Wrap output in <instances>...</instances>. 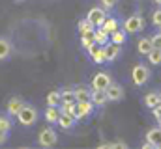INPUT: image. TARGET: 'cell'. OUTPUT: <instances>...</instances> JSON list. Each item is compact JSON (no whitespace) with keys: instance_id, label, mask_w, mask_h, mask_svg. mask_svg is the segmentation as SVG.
Listing matches in <instances>:
<instances>
[{"instance_id":"obj_1","label":"cell","mask_w":161,"mask_h":149,"mask_svg":"<svg viewBox=\"0 0 161 149\" xmlns=\"http://www.w3.org/2000/svg\"><path fill=\"white\" fill-rule=\"evenodd\" d=\"M15 119H17L23 127H32V125H36V123H38V119H40V112H38V108H36L34 105L25 103V105H23V108L17 112Z\"/></svg>"},{"instance_id":"obj_2","label":"cell","mask_w":161,"mask_h":149,"mask_svg":"<svg viewBox=\"0 0 161 149\" xmlns=\"http://www.w3.org/2000/svg\"><path fill=\"white\" fill-rule=\"evenodd\" d=\"M122 30L125 34H139L141 30H144V17L137 11L133 15H129L127 19H124L122 23Z\"/></svg>"},{"instance_id":"obj_3","label":"cell","mask_w":161,"mask_h":149,"mask_svg":"<svg viewBox=\"0 0 161 149\" xmlns=\"http://www.w3.org/2000/svg\"><path fill=\"white\" fill-rule=\"evenodd\" d=\"M150 67L148 65H144V64H135L133 65V69H131V82L137 86V88H141V86H144L148 80H150Z\"/></svg>"},{"instance_id":"obj_4","label":"cell","mask_w":161,"mask_h":149,"mask_svg":"<svg viewBox=\"0 0 161 149\" xmlns=\"http://www.w3.org/2000/svg\"><path fill=\"white\" fill-rule=\"evenodd\" d=\"M56 142H58L56 129H53L51 125L41 129V132L38 134V146H41V147H53V146H56Z\"/></svg>"},{"instance_id":"obj_5","label":"cell","mask_w":161,"mask_h":149,"mask_svg":"<svg viewBox=\"0 0 161 149\" xmlns=\"http://www.w3.org/2000/svg\"><path fill=\"white\" fill-rule=\"evenodd\" d=\"M94 110H96V106L92 105V101H79V103H75V117H77V121H84V119L92 117Z\"/></svg>"},{"instance_id":"obj_6","label":"cell","mask_w":161,"mask_h":149,"mask_svg":"<svg viewBox=\"0 0 161 149\" xmlns=\"http://www.w3.org/2000/svg\"><path fill=\"white\" fill-rule=\"evenodd\" d=\"M105 95H107V101L109 103H118L125 97V90L122 84H116V82H111L107 88H105Z\"/></svg>"},{"instance_id":"obj_7","label":"cell","mask_w":161,"mask_h":149,"mask_svg":"<svg viewBox=\"0 0 161 149\" xmlns=\"http://www.w3.org/2000/svg\"><path fill=\"white\" fill-rule=\"evenodd\" d=\"M113 82V76L109 71H99L92 76V82H90V88L92 90H105L109 84Z\"/></svg>"},{"instance_id":"obj_8","label":"cell","mask_w":161,"mask_h":149,"mask_svg":"<svg viewBox=\"0 0 161 149\" xmlns=\"http://www.w3.org/2000/svg\"><path fill=\"white\" fill-rule=\"evenodd\" d=\"M86 19H88L96 28H99V26L103 24V21L107 19V11H105L101 6H96V8H92V9L86 13Z\"/></svg>"},{"instance_id":"obj_9","label":"cell","mask_w":161,"mask_h":149,"mask_svg":"<svg viewBox=\"0 0 161 149\" xmlns=\"http://www.w3.org/2000/svg\"><path fill=\"white\" fill-rule=\"evenodd\" d=\"M23 105H25V99H23V97H19V95L9 97V99H8V103H6V114H8V116H11V117H15V116H17V112L23 108Z\"/></svg>"},{"instance_id":"obj_10","label":"cell","mask_w":161,"mask_h":149,"mask_svg":"<svg viewBox=\"0 0 161 149\" xmlns=\"http://www.w3.org/2000/svg\"><path fill=\"white\" fill-rule=\"evenodd\" d=\"M105 47V58H107V64H113V62H116L118 58H120L122 54V45H116V43H107V45H103Z\"/></svg>"},{"instance_id":"obj_11","label":"cell","mask_w":161,"mask_h":149,"mask_svg":"<svg viewBox=\"0 0 161 149\" xmlns=\"http://www.w3.org/2000/svg\"><path fill=\"white\" fill-rule=\"evenodd\" d=\"M88 54H90V58H92V62L94 64H107V58H105V47L103 45H94L90 50H88Z\"/></svg>"},{"instance_id":"obj_12","label":"cell","mask_w":161,"mask_h":149,"mask_svg":"<svg viewBox=\"0 0 161 149\" xmlns=\"http://www.w3.org/2000/svg\"><path fill=\"white\" fill-rule=\"evenodd\" d=\"M90 101L96 108H103L109 101H107V95H105V90H92L90 91Z\"/></svg>"},{"instance_id":"obj_13","label":"cell","mask_w":161,"mask_h":149,"mask_svg":"<svg viewBox=\"0 0 161 149\" xmlns=\"http://www.w3.org/2000/svg\"><path fill=\"white\" fill-rule=\"evenodd\" d=\"M77 123H79L77 117H75V116H69V114H60V117H58V121H56V125H58L60 129H64V131L75 129Z\"/></svg>"},{"instance_id":"obj_14","label":"cell","mask_w":161,"mask_h":149,"mask_svg":"<svg viewBox=\"0 0 161 149\" xmlns=\"http://www.w3.org/2000/svg\"><path fill=\"white\" fill-rule=\"evenodd\" d=\"M13 52V43L8 37L0 36V62H6Z\"/></svg>"},{"instance_id":"obj_15","label":"cell","mask_w":161,"mask_h":149,"mask_svg":"<svg viewBox=\"0 0 161 149\" xmlns=\"http://www.w3.org/2000/svg\"><path fill=\"white\" fill-rule=\"evenodd\" d=\"M146 142L152 144L154 147H159L161 146V127H154L146 132Z\"/></svg>"},{"instance_id":"obj_16","label":"cell","mask_w":161,"mask_h":149,"mask_svg":"<svg viewBox=\"0 0 161 149\" xmlns=\"http://www.w3.org/2000/svg\"><path fill=\"white\" fill-rule=\"evenodd\" d=\"M43 117H45V121H47L49 125H56V121H58V117H60L58 106H47L45 112H43Z\"/></svg>"},{"instance_id":"obj_17","label":"cell","mask_w":161,"mask_h":149,"mask_svg":"<svg viewBox=\"0 0 161 149\" xmlns=\"http://www.w3.org/2000/svg\"><path fill=\"white\" fill-rule=\"evenodd\" d=\"M99 28H101V30H105L107 34H113L114 30H118V28H120V21H118L116 17H109V15H107V19L103 21V24H101Z\"/></svg>"},{"instance_id":"obj_18","label":"cell","mask_w":161,"mask_h":149,"mask_svg":"<svg viewBox=\"0 0 161 149\" xmlns=\"http://www.w3.org/2000/svg\"><path fill=\"white\" fill-rule=\"evenodd\" d=\"M90 91H92L90 86H77V88H73L75 103H79V101H90Z\"/></svg>"},{"instance_id":"obj_19","label":"cell","mask_w":161,"mask_h":149,"mask_svg":"<svg viewBox=\"0 0 161 149\" xmlns=\"http://www.w3.org/2000/svg\"><path fill=\"white\" fill-rule=\"evenodd\" d=\"M152 49H154V45H152L150 37H141V39H139V43H137V50H139L141 56H146Z\"/></svg>"},{"instance_id":"obj_20","label":"cell","mask_w":161,"mask_h":149,"mask_svg":"<svg viewBox=\"0 0 161 149\" xmlns=\"http://www.w3.org/2000/svg\"><path fill=\"white\" fill-rule=\"evenodd\" d=\"M77 30H79L80 36H90V34L96 30V26H94V24H92L88 19H80L79 24H77Z\"/></svg>"},{"instance_id":"obj_21","label":"cell","mask_w":161,"mask_h":149,"mask_svg":"<svg viewBox=\"0 0 161 149\" xmlns=\"http://www.w3.org/2000/svg\"><path fill=\"white\" fill-rule=\"evenodd\" d=\"M109 41L111 43H116V45H125V41H127V34L118 28V30H114L113 34H109Z\"/></svg>"},{"instance_id":"obj_22","label":"cell","mask_w":161,"mask_h":149,"mask_svg":"<svg viewBox=\"0 0 161 149\" xmlns=\"http://www.w3.org/2000/svg\"><path fill=\"white\" fill-rule=\"evenodd\" d=\"M159 101H161V97H159V93H158V91H150V93H146V95H144V99H142V103L146 105V108H154Z\"/></svg>"},{"instance_id":"obj_23","label":"cell","mask_w":161,"mask_h":149,"mask_svg":"<svg viewBox=\"0 0 161 149\" xmlns=\"http://www.w3.org/2000/svg\"><path fill=\"white\" fill-rule=\"evenodd\" d=\"M92 37H94L96 45H107V43H109V34H107L105 30H101V28H96V30L92 32Z\"/></svg>"},{"instance_id":"obj_24","label":"cell","mask_w":161,"mask_h":149,"mask_svg":"<svg viewBox=\"0 0 161 149\" xmlns=\"http://www.w3.org/2000/svg\"><path fill=\"white\" fill-rule=\"evenodd\" d=\"M45 103H47V106H58L60 105V90L49 91L47 97H45Z\"/></svg>"},{"instance_id":"obj_25","label":"cell","mask_w":161,"mask_h":149,"mask_svg":"<svg viewBox=\"0 0 161 149\" xmlns=\"http://www.w3.org/2000/svg\"><path fill=\"white\" fill-rule=\"evenodd\" d=\"M60 103H75L73 88H64V90H60Z\"/></svg>"},{"instance_id":"obj_26","label":"cell","mask_w":161,"mask_h":149,"mask_svg":"<svg viewBox=\"0 0 161 149\" xmlns=\"http://www.w3.org/2000/svg\"><path fill=\"white\" fill-rule=\"evenodd\" d=\"M150 65H161V49H152L148 54H146Z\"/></svg>"},{"instance_id":"obj_27","label":"cell","mask_w":161,"mask_h":149,"mask_svg":"<svg viewBox=\"0 0 161 149\" xmlns=\"http://www.w3.org/2000/svg\"><path fill=\"white\" fill-rule=\"evenodd\" d=\"M11 127H13V119H11V116H8V114H0V131L9 132Z\"/></svg>"},{"instance_id":"obj_28","label":"cell","mask_w":161,"mask_h":149,"mask_svg":"<svg viewBox=\"0 0 161 149\" xmlns=\"http://www.w3.org/2000/svg\"><path fill=\"white\" fill-rule=\"evenodd\" d=\"M58 110H60V114L75 116V103H60L58 105Z\"/></svg>"},{"instance_id":"obj_29","label":"cell","mask_w":161,"mask_h":149,"mask_svg":"<svg viewBox=\"0 0 161 149\" xmlns=\"http://www.w3.org/2000/svg\"><path fill=\"white\" fill-rule=\"evenodd\" d=\"M94 45H96V41H94L92 34H90V36H80V47H82L86 52H88V50H90Z\"/></svg>"},{"instance_id":"obj_30","label":"cell","mask_w":161,"mask_h":149,"mask_svg":"<svg viewBox=\"0 0 161 149\" xmlns=\"http://www.w3.org/2000/svg\"><path fill=\"white\" fill-rule=\"evenodd\" d=\"M118 2H120V0H99V6H101L105 11H111Z\"/></svg>"},{"instance_id":"obj_31","label":"cell","mask_w":161,"mask_h":149,"mask_svg":"<svg viewBox=\"0 0 161 149\" xmlns=\"http://www.w3.org/2000/svg\"><path fill=\"white\" fill-rule=\"evenodd\" d=\"M152 24H154L156 28L161 26V8H158V9L152 13Z\"/></svg>"},{"instance_id":"obj_32","label":"cell","mask_w":161,"mask_h":149,"mask_svg":"<svg viewBox=\"0 0 161 149\" xmlns=\"http://www.w3.org/2000/svg\"><path fill=\"white\" fill-rule=\"evenodd\" d=\"M150 41H152L154 49H161V32H156L154 36L150 37Z\"/></svg>"},{"instance_id":"obj_33","label":"cell","mask_w":161,"mask_h":149,"mask_svg":"<svg viewBox=\"0 0 161 149\" xmlns=\"http://www.w3.org/2000/svg\"><path fill=\"white\" fill-rule=\"evenodd\" d=\"M8 142V132L6 131H0V146H4Z\"/></svg>"},{"instance_id":"obj_34","label":"cell","mask_w":161,"mask_h":149,"mask_svg":"<svg viewBox=\"0 0 161 149\" xmlns=\"http://www.w3.org/2000/svg\"><path fill=\"white\" fill-rule=\"evenodd\" d=\"M154 4H156L158 8H161V0H154Z\"/></svg>"},{"instance_id":"obj_35","label":"cell","mask_w":161,"mask_h":149,"mask_svg":"<svg viewBox=\"0 0 161 149\" xmlns=\"http://www.w3.org/2000/svg\"><path fill=\"white\" fill-rule=\"evenodd\" d=\"M15 4H21V2H26V0H13Z\"/></svg>"},{"instance_id":"obj_36","label":"cell","mask_w":161,"mask_h":149,"mask_svg":"<svg viewBox=\"0 0 161 149\" xmlns=\"http://www.w3.org/2000/svg\"><path fill=\"white\" fill-rule=\"evenodd\" d=\"M158 123H159V127H161V117H159V119H158Z\"/></svg>"},{"instance_id":"obj_37","label":"cell","mask_w":161,"mask_h":149,"mask_svg":"<svg viewBox=\"0 0 161 149\" xmlns=\"http://www.w3.org/2000/svg\"><path fill=\"white\" fill-rule=\"evenodd\" d=\"M159 32H161V26H159Z\"/></svg>"},{"instance_id":"obj_38","label":"cell","mask_w":161,"mask_h":149,"mask_svg":"<svg viewBox=\"0 0 161 149\" xmlns=\"http://www.w3.org/2000/svg\"><path fill=\"white\" fill-rule=\"evenodd\" d=\"M159 97H161V93H159Z\"/></svg>"}]
</instances>
